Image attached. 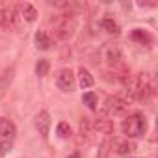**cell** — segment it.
I'll return each mask as SVG.
<instances>
[{
    "label": "cell",
    "instance_id": "obj_1",
    "mask_svg": "<svg viewBox=\"0 0 158 158\" xmlns=\"http://www.w3.org/2000/svg\"><path fill=\"white\" fill-rule=\"evenodd\" d=\"M128 88V93H130V99H136V101H151L152 95H154V84H152V78L147 74V73H139L136 78H132L130 84L127 86Z\"/></svg>",
    "mask_w": 158,
    "mask_h": 158
},
{
    "label": "cell",
    "instance_id": "obj_2",
    "mask_svg": "<svg viewBox=\"0 0 158 158\" xmlns=\"http://www.w3.org/2000/svg\"><path fill=\"white\" fill-rule=\"evenodd\" d=\"M50 24H52V32L58 39H71L74 35V30H76V21L74 17L71 15H63V13H58L50 19Z\"/></svg>",
    "mask_w": 158,
    "mask_h": 158
},
{
    "label": "cell",
    "instance_id": "obj_3",
    "mask_svg": "<svg viewBox=\"0 0 158 158\" xmlns=\"http://www.w3.org/2000/svg\"><path fill=\"white\" fill-rule=\"evenodd\" d=\"M121 128L128 138H139L147 132V117L143 114H132L123 119Z\"/></svg>",
    "mask_w": 158,
    "mask_h": 158
},
{
    "label": "cell",
    "instance_id": "obj_4",
    "mask_svg": "<svg viewBox=\"0 0 158 158\" xmlns=\"http://www.w3.org/2000/svg\"><path fill=\"white\" fill-rule=\"evenodd\" d=\"M101 60L108 67H119L121 61H123V50H121V47L117 43H112V41L104 43L101 47Z\"/></svg>",
    "mask_w": 158,
    "mask_h": 158
},
{
    "label": "cell",
    "instance_id": "obj_5",
    "mask_svg": "<svg viewBox=\"0 0 158 158\" xmlns=\"http://www.w3.org/2000/svg\"><path fill=\"white\" fill-rule=\"evenodd\" d=\"M19 6L17 4H6L0 10V28L2 30H17L19 28Z\"/></svg>",
    "mask_w": 158,
    "mask_h": 158
},
{
    "label": "cell",
    "instance_id": "obj_6",
    "mask_svg": "<svg viewBox=\"0 0 158 158\" xmlns=\"http://www.w3.org/2000/svg\"><path fill=\"white\" fill-rule=\"evenodd\" d=\"M130 106V101L121 97V95H112L106 99V104H104V115H123L127 114Z\"/></svg>",
    "mask_w": 158,
    "mask_h": 158
},
{
    "label": "cell",
    "instance_id": "obj_7",
    "mask_svg": "<svg viewBox=\"0 0 158 158\" xmlns=\"http://www.w3.org/2000/svg\"><path fill=\"white\" fill-rule=\"evenodd\" d=\"M56 86H58L61 91H65V93H71V91L74 89L76 80H74V74H73L71 69H61V71H58V74H56Z\"/></svg>",
    "mask_w": 158,
    "mask_h": 158
},
{
    "label": "cell",
    "instance_id": "obj_8",
    "mask_svg": "<svg viewBox=\"0 0 158 158\" xmlns=\"http://www.w3.org/2000/svg\"><path fill=\"white\" fill-rule=\"evenodd\" d=\"M91 125H93L95 132H101V134H106V136H110L114 132V121L108 119V115H104V114L102 115H97Z\"/></svg>",
    "mask_w": 158,
    "mask_h": 158
},
{
    "label": "cell",
    "instance_id": "obj_9",
    "mask_svg": "<svg viewBox=\"0 0 158 158\" xmlns=\"http://www.w3.org/2000/svg\"><path fill=\"white\" fill-rule=\"evenodd\" d=\"M35 127L39 130V134L47 139L48 138V130H50V114L47 110H41L37 115H35Z\"/></svg>",
    "mask_w": 158,
    "mask_h": 158
},
{
    "label": "cell",
    "instance_id": "obj_10",
    "mask_svg": "<svg viewBox=\"0 0 158 158\" xmlns=\"http://www.w3.org/2000/svg\"><path fill=\"white\" fill-rule=\"evenodd\" d=\"M78 134H80V139L86 141V143L93 141V138H95V128H93V125H91V121H89L88 117H82V119H80V125H78Z\"/></svg>",
    "mask_w": 158,
    "mask_h": 158
},
{
    "label": "cell",
    "instance_id": "obj_11",
    "mask_svg": "<svg viewBox=\"0 0 158 158\" xmlns=\"http://www.w3.org/2000/svg\"><path fill=\"white\" fill-rule=\"evenodd\" d=\"M13 76H15V67H10L0 74V97H4L6 91L10 89V86L13 82Z\"/></svg>",
    "mask_w": 158,
    "mask_h": 158
},
{
    "label": "cell",
    "instance_id": "obj_12",
    "mask_svg": "<svg viewBox=\"0 0 158 158\" xmlns=\"http://www.w3.org/2000/svg\"><path fill=\"white\" fill-rule=\"evenodd\" d=\"M15 132H17V128H15V125L10 119L0 117V138L2 139H13Z\"/></svg>",
    "mask_w": 158,
    "mask_h": 158
},
{
    "label": "cell",
    "instance_id": "obj_13",
    "mask_svg": "<svg viewBox=\"0 0 158 158\" xmlns=\"http://www.w3.org/2000/svg\"><path fill=\"white\" fill-rule=\"evenodd\" d=\"M19 15L26 21V23H34L37 19V10L30 4V2H23L19 4Z\"/></svg>",
    "mask_w": 158,
    "mask_h": 158
},
{
    "label": "cell",
    "instance_id": "obj_14",
    "mask_svg": "<svg viewBox=\"0 0 158 158\" xmlns=\"http://www.w3.org/2000/svg\"><path fill=\"white\" fill-rule=\"evenodd\" d=\"M130 37H132L136 43H139V45H145V47H151V45H152V35H151L147 30L134 28L132 34H130Z\"/></svg>",
    "mask_w": 158,
    "mask_h": 158
},
{
    "label": "cell",
    "instance_id": "obj_15",
    "mask_svg": "<svg viewBox=\"0 0 158 158\" xmlns=\"http://www.w3.org/2000/svg\"><path fill=\"white\" fill-rule=\"evenodd\" d=\"M34 41H35V47H37L39 50H48V48H50V45H52V39H50V37H48V34H47V32H43V30L35 32Z\"/></svg>",
    "mask_w": 158,
    "mask_h": 158
},
{
    "label": "cell",
    "instance_id": "obj_16",
    "mask_svg": "<svg viewBox=\"0 0 158 158\" xmlns=\"http://www.w3.org/2000/svg\"><path fill=\"white\" fill-rule=\"evenodd\" d=\"M78 82H80L82 89H88V88H91V86L95 84L91 73H89L86 67H80V69H78Z\"/></svg>",
    "mask_w": 158,
    "mask_h": 158
},
{
    "label": "cell",
    "instance_id": "obj_17",
    "mask_svg": "<svg viewBox=\"0 0 158 158\" xmlns=\"http://www.w3.org/2000/svg\"><path fill=\"white\" fill-rule=\"evenodd\" d=\"M82 102H84L89 110H97V106H99V99H97V95H95L93 91L84 93V95H82Z\"/></svg>",
    "mask_w": 158,
    "mask_h": 158
},
{
    "label": "cell",
    "instance_id": "obj_18",
    "mask_svg": "<svg viewBox=\"0 0 158 158\" xmlns=\"http://www.w3.org/2000/svg\"><path fill=\"white\" fill-rule=\"evenodd\" d=\"M101 26L108 32V34H114V35H119V24L115 23V21H112V19H104V21H101Z\"/></svg>",
    "mask_w": 158,
    "mask_h": 158
},
{
    "label": "cell",
    "instance_id": "obj_19",
    "mask_svg": "<svg viewBox=\"0 0 158 158\" xmlns=\"http://www.w3.org/2000/svg\"><path fill=\"white\" fill-rule=\"evenodd\" d=\"M48 69H50V61L48 60H45V58L37 60V63H35V74L37 76H47Z\"/></svg>",
    "mask_w": 158,
    "mask_h": 158
},
{
    "label": "cell",
    "instance_id": "obj_20",
    "mask_svg": "<svg viewBox=\"0 0 158 158\" xmlns=\"http://www.w3.org/2000/svg\"><path fill=\"white\" fill-rule=\"evenodd\" d=\"M134 151H136V143H132V141H121V143H117V152L121 156H127V154H130Z\"/></svg>",
    "mask_w": 158,
    "mask_h": 158
},
{
    "label": "cell",
    "instance_id": "obj_21",
    "mask_svg": "<svg viewBox=\"0 0 158 158\" xmlns=\"http://www.w3.org/2000/svg\"><path fill=\"white\" fill-rule=\"evenodd\" d=\"M13 149V139H0V156L10 154Z\"/></svg>",
    "mask_w": 158,
    "mask_h": 158
},
{
    "label": "cell",
    "instance_id": "obj_22",
    "mask_svg": "<svg viewBox=\"0 0 158 158\" xmlns=\"http://www.w3.org/2000/svg\"><path fill=\"white\" fill-rule=\"evenodd\" d=\"M56 134H58L61 139H67V138L71 136V127H69L67 123H60L58 128H56Z\"/></svg>",
    "mask_w": 158,
    "mask_h": 158
},
{
    "label": "cell",
    "instance_id": "obj_23",
    "mask_svg": "<svg viewBox=\"0 0 158 158\" xmlns=\"http://www.w3.org/2000/svg\"><path fill=\"white\" fill-rule=\"evenodd\" d=\"M110 139H102V143H101V149H99V158H106L108 156V152H110Z\"/></svg>",
    "mask_w": 158,
    "mask_h": 158
},
{
    "label": "cell",
    "instance_id": "obj_24",
    "mask_svg": "<svg viewBox=\"0 0 158 158\" xmlns=\"http://www.w3.org/2000/svg\"><path fill=\"white\" fill-rule=\"evenodd\" d=\"M69 158H80V154H78V152H73V154H71Z\"/></svg>",
    "mask_w": 158,
    "mask_h": 158
}]
</instances>
